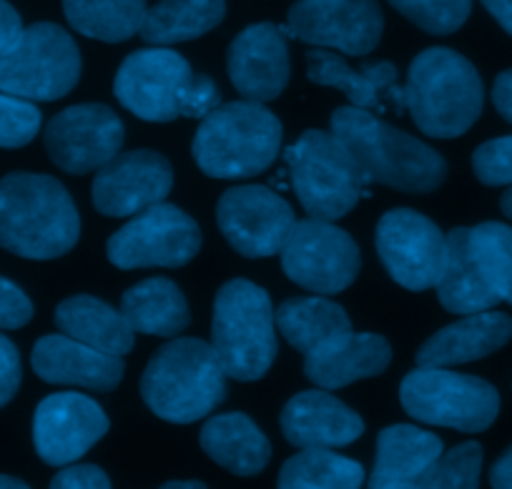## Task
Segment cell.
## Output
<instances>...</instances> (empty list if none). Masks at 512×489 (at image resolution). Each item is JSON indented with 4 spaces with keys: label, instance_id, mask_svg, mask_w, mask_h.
<instances>
[{
    "label": "cell",
    "instance_id": "cell-20",
    "mask_svg": "<svg viewBox=\"0 0 512 489\" xmlns=\"http://www.w3.org/2000/svg\"><path fill=\"white\" fill-rule=\"evenodd\" d=\"M282 432L299 449H334L357 442L364 422L354 409L324 389L299 392L282 412Z\"/></svg>",
    "mask_w": 512,
    "mask_h": 489
},
{
    "label": "cell",
    "instance_id": "cell-12",
    "mask_svg": "<svg viewBox=\"0 0 512 489\" xmlns=\"http://www.w3.org/2000/svg\"><path fill=\"white\" fill-rule=\"evenodd\" d=\"M279 31L344 56H367L382 41L384 13L377 0H297Z\"/></svg>",
    "mask_w": 512,
    "mask_h": 489
},
{
    "label": "cell",
    "instance_id": "cell-4",
    "mask_svg": "<svg viewBox=\"0 0 512 489\" xmlns=\"http://www.w3.org/2000/svg\"><path fill=\"white\" fill-rule=\"evenodd\" d=\"M405 98L422 133L457 138L480 118L485 91L480 73L465 56L452 48H427L412 61Z\"/></svg>",
    "mask_w": 512,
    "mask_h": 489
},
{
    "label": "cell",
    "instance_id": "cell-30",
    "mask_svg": "<svg viewBox=\"0 0 512 489\" xmlns=\"http://www.w3.org/2000/svg\"><path fill=\"white\" fill-rule=\"evenodd\" d=\"M226 16V0H159L146 11L139 36L151 46H174L214 31Z\"/></svg>",
    "mask_w": 512,
    "mask_h": 489
},
{
    "label": "cell",
    "instance_id": "cell-36",
    "mask_svg": "<svg viewBox=\"0 0 512 489\" xmlns=\"http://www.w3.org/2000/svg\"><path fill=\"white\" fill-rule=\"evenodd\" d=\"M390 6L430 36L460 31L472 13V0H390Z\"/></svg>",
    "mask_w": 512,
    "mask_h": 489
},
{
    "label": "cell",
    "instance_id": "cell-39",
    "mask_svg": "<svg viewBox=\"0 0 512 489\" xmlns=\"http://www.w3.org/2000/svg\"><path fill=\"white\" fill-rule=\"evenodd\" d=\"M219 88L209 76L191 73L179 93V116L184 118H206L219 106Z\"/></svg>",
    "mask_w": 512,
    "mask_h": 489
},
{
    "label": "cell",
    "instance_id": "cell-7",
    "mask_svg": "<svg viewBox=\"0 0 512 489\" xmlns=\"http://www.w3.org/2000/svg\"><path fill=\"white\" fill-rule=\"evenodd\" d=\"M287 166L299 204L312 219H342L367 189L354 156L332 131H304L287 148Z\"/></svg>",
    "mask_w": 512,
    "mask_h": 489
},
{
    "label": "cell",
    "instance_id": "cell-8",
    "mask_svg": "<svg viewBox=\"0 0 512 489\" xmlns=\"http://www.w3.org/2000/svg\"><path fill=\"white\" fill-rule=\"evenodd\" d=\"M400 402L417 422L457 432H485L500 414V394L490 382L442 367H420L402 379Z\"/></svg>",
    "mask_w": 512,
    "mask_h": 489
},
{
    "label": "cell",
    "instance_id": "cell-43",
    "mask_svg": "<svg viewBox=\"0 0 512 489\" xmlns=\"http://www.w3.org/2000/svg\"><path fill=\"white\" fill-rule=\"evenodd\" d=\"M23 31H26V28H23V21L21 16H18L16 8H13L11 3H6V0H0V56L16 46L18 38L23 36Z\"/></svg>",
    "mask_w": 512,
    "mask_h": 489
},
{
    "label": "cell",
    "instance_id": "cell-16",
    "mask_svg": "<svg viewBox=\"0 0 512 489\" xmlns=\"http://www.w3.org/2000/svg\"><path fill=\"white\" fill-rule=\"evenodd\" d=\"M191 73L189 61L171 48H141L121 63L113 93L134 116L169 123L179 118V93Z\"/></svg>",
    "mask_w": 512,
    "mask_h": 489
},
{
    "label": "cell",
    "instance_id": "cell-25",
    "mask_svg": "<svg viewBox=\"0 0 512 489\" xmlns=\"http://www.w3.org/2000/svg\"><path fill=\"white\" fill-rule=\"evenodd\" d=\"M440 304L452 314H480L500 304V296L487 281L485 269L472 246L470 229L460 226L447 234V254L435 284Z\"/></svg>",
    "mask_w": 512,
    "mask_h": 489
},
{
    "label": "cell",
    "instance_id": "cell-18",
    "mask_svg": "<svg viewBox=\"0 0 512 489\" xmlns=\"http://www.w3.org/2000/svg\"><path fill=\"white\" fill-rule=\"evenodd\" d=\"M106 432V412L78 392L51 394L38 404L33 417L36 452L51 467H68L81 459Z\"/></svg>",
    "mask_w": 512,
    "mask_h": 489
},
{
    "label": "cell",
    "instance_id": "cell-24",
    "mask_svg": "<svg viewBox=\"0 0 512 489\" xmlns=\"http://www.w3.org/2000/svg\"><path fill=\"white\" fill-rule=\"evenodd\" d=\"M442 454V439L412 424H392L377 437L369 489H407Z\"/></svg>",
    "mask_w": 512,
    "mask_h": 489
},
{
    "label": "cell",
    "instance_id": "cell-31",
    "mask_svg": "<svg viewBox=\"0 0 512 489\" xmlns=\"http://www.w3.org/2000/svg\"><path fill=\"white\" fill-rule=\"evenodd\" d=\"M277 326L282 337L304 357L352 329L347 311L322 296L287 299L277 309Z\"/></svg>",
    "mask_w": 512,
    "mask_h": 489
},
{
    "label": "cell",
    "instance_id": "cell-17",
    "mask_svg": "<svg viewBox=\"0 0 512 489\" xmlns=\"http://www.w3.org/2000/svg\"><path fill=\"white\" fill-rule=\"evenodd\" d=\"M174 186V169L159 151L118 153L93 179V204L103 216H136L161 204Z\"/></svg>",
    "mask_w": 512,
    "mask_h": 489
},
{
    "label": "cell",
    "instance_id": "cell-35",
    "mask_svg": "<svg viewBox=\"0 0 512 489\" xmlns=\"http://www.w3.org/2000/svg\"><path fill=\"white\" fill-rule=\"evenodd\" d=\"M482 447L477 442L457 444L440 454L417 479V489H477L480 487Z\"/></svg>",
    "mask_w": 512,
    "mask_h": 489
},
{
    "label": "cell",
    "instance_id": "cell-38",
    "mask_svg": "<svg viewBox=\"0 0 512 489\" xmlns=\"http://www.w3.org/2000/svg\"><path fill=\"white\" fill-rule=\"evenodd\" d=\"M472 171L485 186H512V136L482 143L472 156Z\"/></svg>",
    "mask_w": 512,
    "mask_h": 489
},
{
    "label": "cell",
    "instance_id": "cell-6",
    "mask_svg": "<svg viewBox=\"0 0 512 489\" xmlns=\"http://www.w3.org/2000/svg\"><path fill=\"white\" fill-rule=\"evenodd\" d=\"M211 347L226 377L256 382L277 359V311L262 286L231 279L214 299Z\"/></svg>",
    "mask_w": 512,
    "mask_h": 489
},
{
    "label": "cell",
    "instance_id": "cell-47",
    "mask_svg": "<svg viewBox=\"0 0 512 489\" xmlns=\"http://www.w3.org/2000/svg\"><path fill=\"white\" fill-rule=\"evenodd\" d=\"M0 489H31L26 482L16 477H6V474H0Z\"/></svg>",
    "mask_w": 512,
    "mask_h": 489
},
{
    "label": "cell",
    "instance_id": "cell-1",
    "mask_svg": "<svg viewBox=\"0 0 512 489\" xmlns=\"http://www.w3.org/2000/svg\"><path fill=\"white\" fill-rule=\"evenodd\" d=\"M332 133L349 148L364 181L405 194H430L447 179V161L420 138L379 121L372 111L344 106L332 113Z\"/></svg>",
    "mask_w": 512,
    "mask_h": 489
},
{
    "label": "cell",
    "instance_id": "cell-29",
    "mask_svg": "<svg viewBox=\"0 0 512 489\" xmlns=\"http://www.w3.org/2000/svg\"><path fill=\"white\" fill-rule=\"evenodd\" d=\"M121 311L136 334L151 337H179L191 321L184 291L164 276L131 286L121 296Z\"/></svg>",
    "mask_w": 512,
    "mask_h": 489
},
{
    "label": "cell",
    "instance_id": "cell-23",
    "mask_svg": "<svg viewBox=\"0 0 512 489\" xmlns=\"http://www.w3.org/2000/svg\"><path fill=\"white\" fill-rule=\"evenodd\" d=\"M512 339V319L502 311H480L432 334L417 352V367H452L490 357Z\"/></svg>",
    "mask_w": 512,
    "mask_h": 489
},
{
    "label": "cell",
    "instance_id": "cell-28",
    "mask_svg": "<svg viewBox=\"0 0 512 489\" xmlns=\"http://www.w3.org/2000/svg\"><path fill=\"white\" fill-rule=\"evenodd\" d=\"M201 447L216 464L239 477L259 474L272 457L269 439L241 412L209 419L201 429Z\"/></svg>",
    "mask_w": 512,
    "mask_h": 489
},
{
    "label": "cell",
    "instance_id": "cell-44",
    "mask_svg": "<svg viewBox=\"0 0 512 489\" xmlns=\"http://www.w3.org/2000/svg\"><path fill=\"white\" fill-rule=\"evenodd\" d=\"M492 103L505 121L512 123V68L502 71L492 86Z\"/></svg>",
    "mask_w": 512,
    "mask_h": 489
},
{
    "label": "cell",
    "instance_id": "cell-5",
    "mask_svg": "<svg viewBox=\"0 0 512 489\" xmlns=\"http://www.w3.org/2000/svg\"><path fill=\"white\" fill-rule=\"evenodd\" d=\"M141 397L166 422H199L226 399V372L211 344L174 339L151 357L141 377Z\"/></svg>",
    "mask_w": 512,
    "mask_h": 489
},
{
    "label": "cell",
    "instance_id": "cell-21",
    "mask_svg": "<svg viewBox=\"0 0 512 489\" xmlns=\"http://www.w3.org/2000/svg\"><path fill=\"white\" fill-rule=\"evenodd\" d=\"M33 372L48 384H68L91 392H111L123 379V359L76 342L66 334L38 339L31 354Z\"/></svg>",
    "mask_w": 512,
    "mask_h": 489
},
{
    "label": "cell",
    "instance_id": "cell-26",
    "mask_svg": "<svg viewBox=\"0 0 512 489\" xmlns=\"http://www.w3.org/2000/svg\"><path fill=\"white\" fill-rule=\"evenodd\" d=\"M307 76L317 86L342 91L354 108L372 111L382 108L384 98L390 96V88L397 83V66L390 61H379L352 68L334 51L314 48L307 53Z\"/></svg>",
    "mask_w": 512,
    "mask_h": 489
},
{
    "label": "cell",
    "instance_id": "cell-11",
    "mask_svg": "<svg viewBox=\"0 0 512 489\" xmlns=\"http://www.w3.org/2000/svg\"><path fill=\"white\" fill-rule=\"evenodd\" d=\"M282 269L289 279L314 294H339L359 274V249L352 236L334 221H297L282 246Z\"/></svg>",
    "mask_w": 512,
    "mask_h": 489
},
{
    "label": "cell",
    "instance_id": "cell-9",
    "mask_svg": "<svg viewBox=\"0 0 512 489\" xmlns=\"http://www.w3.org/2000/svg\"><path fill=\"white\" fill-rule=\"evenodd\" d=\"M81 78V53L71 33L56 23L26 28L0 56V91L23 101H58Z\"/></svg>",
    "mask_w": 512,
    "mask_h": 489
},
{
    "label": "cell",
    "instance_id": "cell-48",
    "mask_svg": "<svg viewBox=\"0 0 512 489\" xmlns=\"http://www.w3.org/2000/svg\"><path fill=\"white\" fill-rule=\"evenodd\" d=\"M161 489H206L201 482H166Z\"/></svg>",
    "mask_w": 512,
    "mask_h": 489
},
{
    "label": "cell",
    "instance_id": "cell-10",
    "mask_svg": "<svg viewBox=\"0 0 512 489\" xmlns=\"http://www.w3.org/2000/svg\"><path fill=\"white\" fill-rule=\"evenodd\" d=\"M201 249V229L184 209L156 204L136 214L108 239V261L118 269L186 266Z\"/></svg>",
    "mask_w": 512,
    "mask_h": 489
},
{
    "label": "cell",
    "instance_id": "cell-45",
    "mask_svg": "<svg viewBox=\"0 0 512 489\" xmlns=\"http://www.w3.org/2000/svg\"><path fill=\"white\" fill-rule=\"evenodd\" d=\"M490 484L492 489H512V447L492 464Z\"/></svg>",
    "mask_w": 512,
    "mask_h": 489
},
{
    "label": "cell",
    "instance_id": "cell-19",
    "mask_svg": "<svg viewBox=\"0 0 512 489\" xmlns=\"http://www.w3.org/2000/svg\"><path fill=\"white\" fill-rule=\"evenodd\" d=\"M226 68L234 88L246 101H274L289 83L287 38L274 23H254L231 41Z\"/></svg>",
    "mask_w": 512,
    "mask_h": 489
},
{
    "label": "cell",
    "instance_id": "cell-37",
    "mask_svg": "<svg viewBox=\"0 0 512 489\" xmlns=\"http://www.w3.org/2000/svg\"><path fill=\"white\" fill-rule=\"evenodd\" d=\"M41 131V111L31 101L0 91V148H21Z\"/></svg>",
    "mask_w": 512,
    "mask_h": 489
},
{
    "label": "cell",
    "instance_id": "cell-34",
    "mask_svg": "<svg viewBox=\"0 0 512 489\" xmlns=\"http://www.w3.org/2000/svg\"><path fill=\"white\" fill-rule=\"evenodd\" d=\"M470 234L487 281L500 301L512 304V226L485 221L470 229Z\"/></svg>",
    "mask_w": 512,
    "mask_h": 489
},
{
    "label": "cell",
    "instance_id": "cell-46",
    "mask_svg": "<svg viewBox=\"0 0 512 489\" xmlns=\"http://www.w3.org/2000/svg\"><path fill=\"white\" fill-rule=\"evenodd\" d=\"M490 16L512 36V0H480Z\"/></svg>",
    "mask_w": 512,
    "mask_h": 489
},
{
    "label": "cell",
    "instance_id": "cell-50",
    "mask_svg": "<svg viewBox=\"0 0 512 489\" xmlns=\"http://www.w3.org/2000/svg\"><path fill=\"white\" fill-rule=\"evenodd\" d=\"M407 489H417V487H407Z\"/></svg>",
    "mask_w": 512,
    "mask_h": 489
},
{
    "label": "cell",
    "instance_id": "cell-2",
    "mask_svg": "<svg viewBox=\"0 0 512 489\" xmlns=\"http://www.w3.org/2000/svg\"><path fill=\"white\" fill-rule=\"evenodd\" d=\"M81 236L76 204L61 181L46 174L0 179V246L23 259L68 254Z\"/></svg>",
    "mask_w": 512,
    "mask_h": 489
},
{
    "label": "cell",
    "instance_id": "cell-15",
    "mask_svg": "<svg viewBox=\"0 0 512 489\" xmlns=\"http://www.w3.org/2000/svg\"><path fill=\"white\" fill-rule=\"evenodd\" d=\"M123 123L103 103H81L56 113L48 121L46 151L66 174L81 176L103 169L121 153Z\"/></svg>",
    "mask_w": 512,
    "mask_h": 489
},
{
    "label": "cell",
    "instance_id": "cell-32",
    "mask_svg": "<svg viewBox=\"0 0 512 489\" xmlns=\"http://www.w3.org/2000/svg\"><path fill=\"white\" fill-rule=\"evenodd\" d=\"M146 11V0H63L73 31L103 43H121L141 33Z\"/></svg>",
    "mask_w": 512,
    "mask_h": 489
},
{
    "label": "cell",
    "instance_id": "cell-14",
    "mask_svg": "<svg viewBox=\"0 0 512 489\" xmlns=\"http://www.w3.org/2000/svg\"><path fill=\"white\" fill-rule=\"evenodd\" d=\"M216 221L231 249L246 259H267L282 251L297 224L294 211L277 191L259 184L231 186L216 206Z\"/></svg>",
    "mask_w": 512,
    "mask_h": 489
},
{
    "label": "cell",
    "instance_id": "cell-41",
    "mask_svg": "<svg viewBox=\"0 0 512 489\" xmlns=\"http://www.w3.org/2000/svg\"><path fill=\"white\" fill-rule=\"evenodd\" d=\"M51 489H111V482L96 464H73L53 477Z\"/></svg>",
    "mask_w": 512,
    "mask_h": 489
},
{
    "label": "cell",
    "instance_id": "cell-42",
    "mask_svg": "<svg viewBox=\"0 0 512 489\" xmlns=\"http://www.w3.org/2000/svg\"><path fill=\"white\" fill-rule=\"evenodd\" d=\"M21 387V354L0 334V407H6Z\"/></svg>",
    "mask_w": 512,
    "mask_h": 489
},
{
    "label": "cell",
    "instance_id": "cell-40",
    "mask_svg": "<svg viewBox=\"0 0 512 489\" xmlns=\"http://www.w3.org/2000/svg\"><path fill=\"white\" fill-rule=\"evenodd\" d=\"M33 304L13 281L0 276V329H21L31 321Z\"/></svg>",
    "mask_w": 512,
    "mask_h": 489
},
{
    "label": "cell",
    "instance_id": "cell-3",
    "mask_svg": "<svg viewBox=\"0 0 512 489\" xmlns=\"http://www.w3.org/2000/svg\"><path fill=\"white\" fill-rule=\"evenodd\" d=\"M282 123L264 103L231 101L216 106L194 136L196 166L211 179H251L277 161Z\"/></svg>",
    "mask_w": 512,
    "mask_h": 489
},
{
    "label": "cell",
    "instance_id": "cell-27",
    "mask_svg": "<svg viewBox=\"0 0 512 489\" xmlns=\"http://www.w3.org/2000/svg\"><path fill=\"white\" fill-rule=\"evenodd\" d=\"M56 326L66 337L111 357H123L134 349L136 332L128 326L123 311L96 296L78 294L61 301L56 309Z\"/></svg>",
    "mask_w": 512,
    "mask_h": 489
},
{
    "label": "cell",
    "instance_id": "cell-33",
    "mask_svg": "<svg viewBox=\"0 0 512 489\" xmlns=\"http://www.w3.org/2000/svg\"><path fill=\"white\" fill-rule=\"evenodd\" d=\"M362 484V464L332 449H302L279 472V489H362Z\"/></svg>",
    "mask_w": 512,
    "mask_h": 489
},
{
    "label": "cell",
    "instance_id": "cell-13",
    "mask_svg": "<svg viewBox=\"0 0 512 489\" xmlns=\"http://www.w3.org/2000/svg\"><path fill=\"white\" fill-rule=\"evenodd\" d=\"M377 254L392 279L407 291H427L445 266L447 236L440 226L412 209H395L379 219Z\"/></svg>",
    "mask_w": 512,
    "mask_h": 489
},
{
    "label": "cell",
    "instance_id": "cell-49",
    "mask_svg": "<svg viewBox=\"0 0 512 489\" xmlns=\"http://www.w3.org/2000/svg\"><path fill=\"white\" fill-rule=\"evenodd\" d=\"M500 206H502V214H505L507 219H512V186L505 191V194H502Z\"/></svg>",
    "mask_w": 512,
    "mask_h": 489
},
{
    "label": "cell",
    "instance_id": "cell-22",
    "mask_svg": "<svg viewBox=\"0 0 512 489\" xmlns=\"http://www.w3.org/2000/svg\"><path fill=\"white\" fill-rule=\"evenodd\" d=\"M392 362L390 342L379 334L344 332L304 359V374L322 389H342L359 379L382 374Z\"/></svg>",
    "mask_w": 512,
    "mask_h": 489
}]
</instances>
